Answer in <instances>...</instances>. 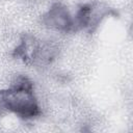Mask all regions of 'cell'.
<instances>
[{
    "mask_svg": "<svg viewBox=\"0 0 133 133\" xmlns=\"http://www.w3.org/2000/svg\"><path fill=\"white\" fill-rule=\"evenodd\" d=\"M0 105L24 119L34 118L42 113V107L33 83L22 75L12 79L11 83L0 91Z\"/></svg>",
    "mask_w": 133,
    "mask_h": 133,
    "instance_id": "1",
    "label": "cell"
},
{
    "mask_svg": "<svg viewBox=\"0 0 133 133\" xmlns=\"http://www.w3.org/2000/svg\"><path fill=\"white\" fill-rule=\"evenodd\" d=\"M43 24L50 30L60 33H66L75 30L74 15L60 2L53 3L42 17Z\"/></svg>",
    "mask_w": 133,
    "mask_h": 133,
    "instance_id": "2",
    "label": "cell"
}]
</instances>
